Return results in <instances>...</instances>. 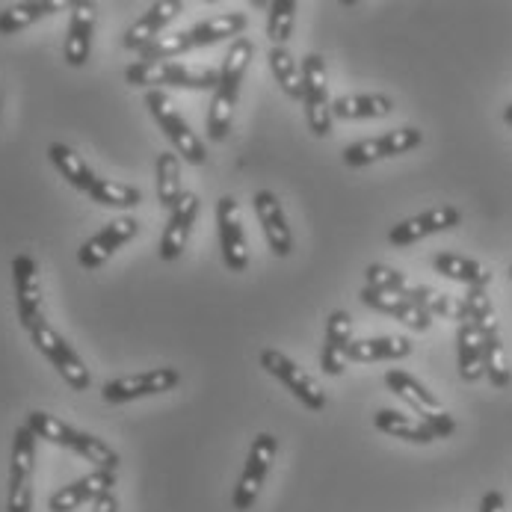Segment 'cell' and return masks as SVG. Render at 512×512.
Masks as SVG:
<instances>
[{"instance_id":"603a6c76","label":"cell","mask_w":512,"mask_h":512,"mask_svg":"<svg viewBox=\"0 0 512 512\" xmlns=\"http://www.w3.org/2000/svg\"><path fill=\"white\" fill-rule=\"evenodd\" d=\"M249 18L243 12H225V15H214L208 21H199L196 27L184 30V39H187V48L196 51V48H208V45H217V42H225L231 36H243Z\"/></svg>"},{"instance_id":"9c48e42d","label":"cell","mask_w":512,"mask_h":512,"mask_svg":"<svg viewBox=\"0 0 512 512\" xmlns=\"http://www.w3.org/2000/svg\"><path fill=\"white\" fill-rule=\"evenodd\" d=\"M258 359H261V367L270 376H276L305 409H311V412H323L326 409V391H323V385L305 367H299L293 359H288L285 353H279L273 347L261 350Z\"/></svg>"},{"instance_id":"ac0fdd59","label":"cell","mask_w":512,"mask_h":512,"mask_svg":"<svg viewBox=\"0 0 512 512\" xmlns=\"http://www.w3.org/2000/svg\"><path fill=\"white\" fill-rule=\"evenodd\" d=\"M196 217H199V196L196 193H184L178 199V205L172 208L169 214V222L163 228V237H160V258L163 261H178L181 252L187 249V240H190V231L196 225Z\"/></svg>"},{"instance_id":"3957f363","label":"cell","mask_w":512,"mask_h":512,"mask_svg":"<svg viewBox=\"0 0 512 512\" xmlns=\"http://www.w3.org/2000/svg\"><path fill=\"white\" fill-rule=\"evenodd\" d=\"M146 107L151 110V116L157 119V125L163 128V134L169 137V143L175 146V151H178L187 163L202 166V163L208 160V148H205V143L193 134V128L187 125V119L181 116L175 98H172L166 89H148Z\"/></svg>"},{"instance_id":"2e32d148","label":"cell","mask_w":512,"mask_h":512,"mask_svg":"<svg viewBox=\"0 0 512 512\" xmlns=\"http://www.w3.org/2000/svg\"><path fill=\"white\" fill-rule=\"evenodd\" d=\"M116 486V471H92L80 480H74L69 486L57 489L51 498H48V510L51 512H74L80 510L83 504H95L98 498L110 495Z\"/></svg>"},{"instance_id":"8992f818","label":"cell","mask_w":512,"mask_h":512,"mask_svg":"<svg viewBox=\"0 0 512 512\" xmlns=\"http://www.w3.org/2000/svg\"><path fill=\"white\" fill-rule=\"evenodd\" d=\"M302 80H305V122L314 137H329L335 116L329 104V72L326 60L320 54H308L302 63Z\"/></svg>"},{"instance_id":"ba28073f","label":"cell","mask_w":512,"mask_h":512,"mask_svg":"<svg viewBox=\"0 0 512 512\" xmlns=\"http://www.w3.org/2000/svg\"><path fill=\"white\" fill-rule=\"evenodd\" d=\"M276 450H279V441L270 433H261L252 439L249 447V456H246V465H243V474L234 486V495H231V504L237 512H249L252 504L258 501L261 495V486L273 468V459H276Z\"/></svg>"},{"instance_id":"4fadbf2b","label":"cell","mask_w":512,"mask_h":512,"mask_svg":"<svg viewBox=\"0 0 512 512\" xmlns=\"http://www.w3.org/2000/svg\"><path fill=\"white\" fill-rule=\"evenodd\" d=\"M12 279H15V305H18V320L30 332L42 317V285H39V267L33 255L21 252L12 261Z\"/></svg>"},{"instance_id":"484cf974","label":"cell","mask_w":512,"mask_h":512,"mask_svg":"<svg viewBox=\"0 0 512 512\" xmlns=\"http://www.w3.org/2000/svg\"><path fill=\"white\" fill-rule=\"evenodd\" d=\"M373 427H376L379 433H385V436L412 441V444H433V441H436V433H433L424 421H418V418H412V415H403V412H397V409H379V412L373 415Z\"/></svg>"},{"instance_id":"9a60e30c","label":"cell","mask_w":512,"mask_h":512,"mask_svg":"<svg viewBox=\"0 0 512 512\" xmlns=\"http://www.w3.org/2000/svg\"><path fill=\"white\" fill-rule=\"evenodd\" d=\"M462 222V211L453 208V205H439V208H430L418 217H409V220L397 222L391 231H388V240L391 246H412L430 234H441V231H450Z\"/></svg>"},{"instance_id":"e0dca14e","label":"cell","mask_w":512,"mask_h":512,"mask_svg":"<svg viewBox=\"0 0 512 512\" xmlns=\"http://www.w3.org/2000/svg\"><path fill=\"white\" fill-rule=\"evenodd\" d=\"M252 208H255V217L264 228V237L273 249L276 258H288L293 252V234L291 225H288V217L282 211V202L273 190H258L252 196Z\"/></svg>"},{"instance_id":"d6a6232c","label":"cell","mask_w":512,"mask_h":512,"mask_svg":"<svg viewBox=\"0 0 512 512\" xmlns=\"http://www.w3.org/2000/svg\"><path fill=\"white\" fill-rule=\"evenodd\" d=\"M270 72L276 77V83L282 86V92L291 101H302L305 98V80H302V66L296 63L288 48H273L270 51Z\"/></svg>"},{"instance_id":"4316f807","label":"cell","mask_w":512,"mask_h":512,"mask_svg":"<svg viewBox=\"0 0 512 512\" xmlns=\"http://www.w3.org/2000/svg\"><path fill=\"white\" fill-rule=\"evenodd\" d=\"M456 359H459V376L465 382H477L483 373V335L480 329L465 320L456 329Z\"/></svg>"},{"instance_id":"e575fe53","label":"cell","mask_w":512,"mask_h":512,"mask_svg":"<svg viewBox=\"0 0 512 512\" xmlns=\"http://www.w3.org/2000/svg\"><path fill=\"white\" fill-rule=\"evenodd\" d=\"M89 199L104 205V208H137L143 202V193L137 187L110 181V178H98L89 190Z\"/></svg>"},{"instance_id":"d4e9b609","label":"cell","mask_w":512,"mask_h":512,"mask_svg":"<svg viewBox=\"0 0 512 512\" xmlns=\"http://www.w3.org/2000/svg\"><path fill=\"white\" fill-rule=\"evenodd\" d=\"M412 356V341L400 335H382V338H362L350 344V362L370 365V362H394Z\"/></svg>"},{"instance_id":"f1b7e54d","label":"cell","mask_w":512,"mask_h":512,"mask_svg":"<svg viewBox=\"0 0 512 512\" xmlns=\"http://www.w3.org/2000/svg\"><path fill=\"white\" fill-rule=\"evenodd\" d=\"M394 110V101L388 95L370 92V95H341L332 101L335 119H385Z\"/></svg>"},{"instance_id":"f546056e","label":"cell","mask_w":512,"mask_h":512,"mask_svg":"<svg viewBox=\"0 0 512 512\" xmlns=\"http://www.w3.org/2000/svg\"><path fill=\"white\" fill-rule=\"evenodd\" d=\"M66 3L60 0H30V3H15L9 9L0 12V36H12L18 30H27L30 24H36L39 18L45 15H54L60 12Z\"/></svg>"},{"instance_id":"4dcf8cb0","label":"cell","mask_w":512,"mask_h":512,"mask_svg":"<svg viewBox=\"0 0 512 512\" xmlns=\"http://www.w3.org/2000/svg\"><path fill=\"white\" fill-rule=\"evenodd\" d=\"M48 157H51V163L60 169V175L72 184L74 190L89 193L92 184L98 181V175L86 166V160H83L74 148L66 146V143H54V146L48 148Z\"/></svg>"},{"instance_id":"ab89813d","label":"cell","mask_w":512,"mask_h":512,"mask_svg":"<svg viewBox=\"0 0 512 512\" xmlns=\"http://www.w3.org/2000/svg\"><path fill=\"white\" fill-rule=\"evenodd\" d=\"M477 512H507V501H504V495L501 492H486L483 495V501H480V510Z\"/></svg>"},{"instance_id":"74e56055","label":"cell","mask_w":512,"mask_h":512,"mask_svg":"<svg viewBox=\"0 0 512 512\" xmlns=\"http://www.w3.org/2000/svg\"><path fill=\"white\" fill-rule=\"evenodd\" d=\"M293 24H296V0H276V3H270L267 36H270L273 48H288Z\"/></svg>"},{"instance_id":"52a82bcc","label":"cell","mask_w":512,"mask_h":512,"mask_svg":"<svg viewBox=\"0 0 512 512\" xmlns=\"http://www.w3.org/2000/svg\"><path fill=\"white\" fill-rule=\"evenodd\" d=\"M30 338L36 344V350L57 367V373L69 382L72 391H86L92 376H89V367L80 362V356L72 350V344L48 323V320H39L33 329H30Z\"/></svg>"},{"instance_id":"277c9868","label":"cell","mask_w":512,"mask_h":512,"mask_svg":"<svg viewBox=\"0 0 512 512\" xmlns=\"http://www.w3.org/2000/svg\"><path fill=\"white\" fill-rule=\"evenodd\" d=\"M125 80L131 86H146V89H217L220 72L211 69H190L178 60H166V63H134L128 66Z\"/></svg>"},{"instance_id":"836d02e7","label":"cell","mask_w":512,"mask_h":512,"mask_svg":"<svg viewBox=\"0 0 512 512\" xmlns=\"http://www.w3.org/2000/svg\"><path fill=\"white\" fill-rule=\"evenodd\" d=\"M27 427L33 430L36 439L60 444V447H69V450H77L80 436H83V430H74L66 421H60V418H54V415H48V412H30V415H27Z\"/></svg>"},{"instance_id":"7bdbcfd3","label":"cell","mask_w":512,"mask_h":512,"mask_svg":"<svg viewBox=\"0 0 512 512\" xmlns=\"http://www.w3.org/2000/svg\"><path fill=\"white\" fill-rule=\"evenodd\" d=\"M510 279H512V267H510Z\"/></svg>"},{"instance_id":"5b68a950","label":"cell","mask_w":512,"mask_h":512,"mask_svg":"<svg viewBox=\"0 0 512 512\" xmlns=\"http://www.w3.org/2000/svg\"><path fill=\"white\" fill-rule=\"evenodd\" d=\"M33 468H36V436L24 424L15 430V439H12L6 512H33Z\"/></svg>"},{"instance_id":"d590c367","label":"cell","mask_w":512,"mask_h":512,"mask_svg":"<svg viewBox=\"0 0 512 512\" xmlns=\"http://www.w3.org/2000/svg\"><path fill=\"white\" fill-rule=\"evenodd\" d=\"M483 373H486V379H489L495 388H507V385H510L512 370L510 362H507V350H504L501 332L483 338Z\"/></svg>"},{"instance_id":"30bf717a","label":"cell","mask_w":512,"mask_h":512,"mask_svg":"<svg viewBox=\"0 0 512 512\" xmlns=\"http://www.w3.org/2000/svg\"><path fill=\"white\" fill-rule=\"evenodd\" d=\"M424 143V134L418 128H394L382 137H373V140H362V143H353V146L344 148V163L359 169V166H370L376 160H385V157H400V154H409Z\"/></svg>"},{"instance_id":"60d3db41","label":"cell","mask_w":512,"mask_h":512,"mask_svg":"<svg viewBox=\"0 0 512 512\" xmlns=\"http://www.w3.org/2000/svg\"><path fill=\"white\" fill-rule=\"evenodd\" d=\"M92 512H119V501H116V495L110 492V495L98 498V501L92 504Z\"/></svg>"},{"instance_id":"8d00e7d4","label":"cell","mask_w":512,"mask_h":512,"mask_svg":"<svg viewBox=\"0 0 512 512\" xmlns=\"http://www.w3.org/2000/svg\"><path fill=\"white\" fill-rule=\"evenodd\" d=\"M465 308H468V320L480 329V335H498V317H495V305L489 299L486 288H468L465 293Z\"/></svg>"},{"instance_id":"7402d4cb","label":"cell","mask_w":512,"mask_h":512,"mask_svg":"<svg viewBox=\"0 0 512 512\" xmlns=\"http://www.w3.org/2000/svg\"><path fill=\"white\" fill-rule=\"evenodd\" d=\"M92 33H95V3L77 0L72 3V21H69V36H66V63L72 69L86 66L89 51H92Z\"/></svg>"},{"instance_id":"f35d334b","label":"cell","mask_w":512,"mask_h":512,"mask_svg":"<svg viewBox=\"0 0 512 512\" xmlns=\"http://www.w3.org/2000/svg\"><path fill=\"white\" fill-rule=\"evenodd\" d=\"M365 279H367V288H376V291H385V293H406V288L412 285L400 270H394V267H385V264H370L365 270Z\"/></svg>"},{"instance_id":"ffe728a7","label":"cell","mask_w":512,"mask_h":512,"mask_svg":"<svg viewBox=\"0 0 512 512\" xmlns=\"http://www.w3.org/2000/svg\"><path fill=\"white\" fill-rule=\"evenodd\" d=\"M181 12H184V3H181V0H157V3H151L146 15H140V21H134V24L128 27L122 45H125L128 51H137V54H140L143 48H148L151 42L160 39L163 27L172 24Z\"/></svg>"},{"instance_id":"83f0119b","label":"cell","mask_w":512,"mask_h":512,"mask_svg":"<svg viewBox=\"0 0 512 512\" xmlns=\"http://www.w3.org/2000/svg\"><path fill=\"white\" fill-rule=\"evenodd\" d=\"M406 299H412L418 308H424L430 317H444V320H456V323H465L468 320V308L462 299L450 296V293H441L436 288H427V285H409Z\"/></svg>"},{"instance_id":"6da1fadb","label":"cell","mask_w":512,"mask_h":512,"mask_svg":"<svg viewBox=\"0 0 512 512\" xmlns=\"http://www.w3.org/2000/svg\"><path fill=\"white\" fill-rule=\"evenodd\" d=\"M252 57H255V45L246 36H240L231 42V48L222 60L220 83L214 89V101H211V113H208V140H214V143L225 140L231 131L234 107L240 101V86L249 72Z\"/></svg>"},{"instance_id":"7a4b0ae2","label":"cell","mask_w":512,"mask_h":512,"mask_svg":"<svg viewBox=\"0 0 512 512\" xmlns=\"http://www.w3.org/2000/svg\"><path fill=\"white\" fill-rule=\"evenodd\" d=\"M385 385H388V391H391L394 397H400V400L418 415V421H424V424L436 433V439H447V436L456 433L453 415L444 409V403H441L439 397H436L421 379H415L412 373L394 367V370L385 373Z\"/></svg>"},{"instance_id":"1f68e13d","label":"cell","mask_w":512,"mask_h":512,"mask_svg":"<svg viewBox=\"0 0 512 512\" xmlns=\"http://www.w3.org/2000/svg\"><path fill=\"white\" fill-rule=\"evenodd\" d=\"M181 196V163L172 151H163L157 154V202L166 214H172Z\"/></svg>"},{"instance_id":"d6986e66","label":"cell","mask_w":512,"mask_h":512,"mask_svg":"<svg viewBox=\"0 0 512 512\" xmlns=\"http://www.w3.org/2000/svg\"><path fill=\"white\" fill-rule=\"evenodd\" d=\"M350 344H353V317L338 308L326 317V341H323V356L320 367L329 376H341L350 362Z\"/></svg>"},{"instance_id":"44dd1931","label":"cell","mask_w":512,"mask_h":512,"mask_svg":"<svg viewBox=\"0 0 512 512\" xmlns=\"http://www.w3.org/2000/svg\"><path fill=\"white\" fill-rule=\"evenodd\" d=\"M359 296H362V302H365L367 308H373V311H379V314H388V317L400 320L403 326H409V329H415V332H427V329L433 326V317H430L424 308H418L412 299L400 296V293H385L376 291V288H365Z\"/></svg>"},{"instance_id":"7c38bea8","label":"cell","mask_w":512,"mask_h":512,"mask_svg":"<svg viewBox=\"0 0 512 512\" xmlns=\"http://www.w3.org/2000/svg\"><path fill=\"white\" fill-rule=\"evenodd\" d=\"M140 234V222L134 217H119V220L107 222L98 234H92L80 249H77V261L86 270H98L104 261H110V255L116 249H122L128 240H134Z\"/></svg>"},{"instance_id":"cb8c5ba5","label":"cell","mask_w":512,"mask_h":512,"mask_svg":"<svg viewBox=\"0 0 512 512\" xmlns=\"http://www.w3.org/2000/svg\"><path fill=\"white\" fill-rule=\"evenodd\" d=\"M433 270L441 273L444 279L468 285V288H486L492 282V270L486 264H480L474 258H465V255H456V252L433 255Z\"/></svg>"},{"instance_id":"5bb4252c","label":"cell","mask_w":512,"mask_h":512,"mask_svg":"<svg viewBox=\"0 0 512 512\" xmlns=\"http://www.w3.org/2000/svg\"><path fill=\"white\" fill-rule=\"evenodd\" d=\"M217 225H220V246L225 267L231 273H243L249 267V246L243 234V220H240V205L234 196H222L217 202Z\"/></svg>"},{"instance_id":"b9f144b4","label":"cell","mask_w":512,"mask_h":512,"mask_svg":"<svg viewBox=\"0 0 512 512\" xmlns=\"http://www.w3.org/2000/svg\"><path fill=\"white\" fill-rule=\"evenodd\" d=\"M504 122H507V125H510V128H512V104H510V107H507V110H504Z\"/></svg>"},{"instance_id":"8fae6325","label":"cell","mask_w":512,"mask_h":512,"mask_svg":"<svg viewBox=\"0 0 512 512\" xmlns=\"http://www.w3.org/2000/svg\"><path fill=\"white\" fill-rule=\"evenodd\" d=\"M178 382H181V373L175 367H154V370H146V373L110 379L101 388V397L107 403H131V400H140V397H154V394L172 391Z\"/></svg>"}]
</instances>
